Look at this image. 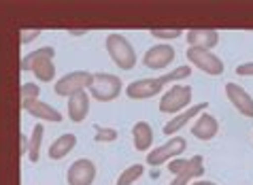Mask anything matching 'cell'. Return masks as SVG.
<instances>
[{
  "label": "cell",
  "mask_w": 253,
  "mask_h": 185,
  "mask_svg": "<svg viewBox=\"0 0 253 185\" xmlns=\"http://www.w3.org/2000/svg\"><path fill=\"white\" fill-rule=\"evenodd\" d=\"M192 88L189 85H170V90L164 92L160 98V111L168 115H177V113L189 109L192 102Z\"/></svg>",
  "instance_id": "5"
},
{
  "label": "cell",
  "mask_w": 253,
  "mask_h": 185,
  "mask_svg": "<svg viewBox=\"0 0 253 185\" xmlns=\"http://www.w3.org/2000/svg\"><path fill=\"white\" fill-rule=\"evenodd\" d=\"M109 58L113 60V64L119 70H132L136 66V51L132 47V43L119 32H111L107 41H104Z\"/></svg>",
  "instance_id": "2"
},
{
  "label": "cell",
  "mask_w": 253,
  "mask_h": 185,
  "mask_svg": "<svg viewBox=\"0 0 253 185\" xmlns=\"http://www.w3.org/2000/svg\"><path fill=\"white\" fill-rule=\"evenodd\" d=\"M92 79H94V73H85V70H75V73H68V75L62 77V79L55 81L53 92H55L58 96L70 98L73 94H77V92L89 90V85H92Z\"/></svg>",
  "instance_id": "6"
},
{
  "label": "cell",
  "mask_w": 253,
  "mask_h": 185,
  "mask_svg": "<svg viewBox=\"0 0 253 185\" xmlns=\"http://www.w3.org/2000/svg\"><path fill=\"white\" fill-rule=\"evenodd\" d=\"M77 147V137L75 134H62L49 145V160H64L66 155Z\"/></svg>",
  "instance_id": "18"
},
{
  "label": "cell",
  "mask_w": 253,
  "mask_h": 185,
  "mask_svg": "<svg viewBox=\"0 0 253 185\" xmlns=\"http://www.w3.org/2000/svg\"><path fill=\"white\" fill-rule=\"evenodd\" d=\"M117 130L113 128H102V126H96V134H94V140L96 143H113L117 140Z\"/></svg>",
  "instance_id": "22"
},
{
  "label": "cell",
  "mask_w": 253,
  "mask_h": 185,
  "mask_svg": "<svg viewBox=\"0 0 253 185\" xmlns=\"http://www.w3.org/2000/svg\"><path fill=\"white\" fill-rule=\"evenodd\" d=\"M185 149H187V143H185L183 137H170L168 143L151 149V151L147 153V164L149 166H162V164H166V162L179 158Z\"/></svg>",
  "instance_id": "7"
},
{
  "label": "cell",
  "mask_w": 253,
  "mask_h": 185,
  "mask_svg": "<svg viewBox=\"0 0 253 185\" xmlns=\"http://www.w3.org/2000/svg\"><path fill=\"white\" fill-rule=\"evenodd\" d=\"M174 47L168 45V43H158V45L149 47L143 55V64L149 70H162L166 66H170L174 62Z\"/></svg>",
  "instance_id": "9"
},
{
  "label": "cell",
  "mask_w": 253,
  "mask_h": 185,
  "mask_svg": "<svg viewBox=\"0 0 253 185\" xmlns=\"http://www.w3.org/2000/svg\"><path fill=\"white\" fill-rule=\"evenodd\" d=\"M236 75L253 77V62H245V64H241V66H236Z\"/></svg>",
  "instance_id": "27"
},
{
  "label": "cell",
  "mask_w": 253,
  "mask_h": 185,
  "mask_svg": "<svg viewBox=\"0 0 253 185\" xmlns=\"http://www.w3.org/2000/svg\"><path fill=\"white\" fill-rule=\"evenodd\" d=\"M41 96V88L37 83H24L22 85V98L24 100H37Z\"/></svg>",
  "instance_id": "25"
},
{
  "label": "cell",
  "mask_w": 253,
  "mask_h": 185,
  "mask_svg": "<svg viewBox=\"0 0 253 185\" xmlns=\"http://www.w3.org/2000/svg\"><path fill=\"white\" fill-rule=\"evenodd\" d=\"M132 140L136 151H149L153 145V130L147 122H136L132 126Z\"/></svg>",
  "instance_id": "19"
},
{
  "label": "cell",
  "mask_w": 253,
  "mask_h": 185,
  "mask_svg": "<svg viewBox=\"0 0 253 185\" xmlns=\"http://www.w3.org/2000/svg\"><path fill=\"white\" fill-rule=\"evenodd\" d=\"M219 43V32L217 30H189L187 32V45L189 47H200V49H213Z\"/></svg>",
  "instance_id": "17"
},
{
  "label": "cell",
  "mask_w": 253,
  "mask_h": 185,
  "mask_svg": "<svg viewBox=\"0 0 253 185\" xmlns=\"http://www.w3.org/2000/svg\"><path fill=\"white\" fill-rule=\"evenodd\" d=\"M226 96L241 115L253 117V98L249 92H245V88H241V85L234 81H230V83H226Z\"/></svg>",
  "instance_id": "11"
},
{
  "label": "cell",
  "mask_w": 253,
  "mask_h": 185,
  "mask_svg": "<svg viewBox=\"0 0 253 185\" xmlns=\"http://www.w3.org/2000/svg\"><path fill=\"white\" fill-rule=\"evenodd\" d=\"M166 79L164 77H151V79H138L132 81L128 88H126V96L130 100H147V98L158 96L160 92H164Z\"/></svg>",
  "instance_id": "8"
},
{
  "label": "cell",
  "mask_w": 253,
  "mask_h": 185,
  "mask_svg": "<svg viewBox=\"0 0 253 185\" xmlns=\"http://www.w3.org/2000/svg\"><path fill=\"white\" fill-rule=\"evenodd\" d=\"M151 37H156L160 41H174V39L181 37V30L179 28H172V30H160V28H153Z\"/></svg>",
  "instance_id": "24"
},
{
  "label": "cell",
  "mask_w": 253,
  "mask_h": 185,
  "mask_svg": "<svg viewBox=\"0 0 253 185\" xmlns=\"http://www.w3.org/2000/svg\"><path fill=\"white\" fill-rule=\"evenodd\" d=\"M19 140H22V153H28V137H19Z\"/></svg>",
  "instance_id": "29"
},
{
  "label": "cell",
  "mask_w": 253,
  "mask_h": 185,
  "mask_svg": "<svg viewBox=\"0 0 253 185\" xmlns=\"http://www.w3.org/2000/svg\"><path fill=\"white\" fill-rule=\"evenodd\" d=\"M217 132H219V122H217L215 115H211V113H200L198 117H196V122L192 126V137L198 139V140H211L217 137Z\"/></svg>",
  "instance_id": "13"
},
{
  "label": "cell",
  "mask_w": 253,
  "mask_h": 185,
  "mask_svg": "<svg viewBox=\"0 0 253 185\" xmlns=\"http://www.w3.org/2000/svg\"><path fill=\"white\" fill-rule=\"evenodd\" d=\"M207 106H209L207 102H200V104H194V106H189V109L177 113V115H174V117L170 119V122H168V124L164 126V134H166V137H172V134H177V132L181 130V128L187 126L194 117H198L200 113H205Z\"/></svg>",
  "instance_id": "14"
},
{
  "label": "cell",
  "mask_w": 253,
  "mask_h": 185,
  "mask_svg": "<svg viewBox=\"0 0 253 185\" xmlns=\"http://www.w3.org/2000/svg\"><path fill=\"white\" fill-rule=\"evenodd\" d=\"M87 115H89V94L85 90L77 92V94L68 98V117L75 124H81V122H85Z\"/></svg>",
  "instance_id": "15"
},
{
  "label": "cell",
  "mask_w": 253,
  "mask_h": 185,
  "mask_svg": "<svg viewBox=\"0 0 253 185\" xmlns=\"http://www.w3.org/2000/svg\"><path fill=\"white\" fill-rule=\"evenodd\" d=\"M192 185H217V183H213V181H207V179H198V181H194Z\"/></svg>",
  "instance_id": "30"
},
{
  "label": "cell",
  "mask_w": 253,
  "mask_h": 185,
  "mask_svg": "<svg viewBox=\"0 0 253 185\" xmlns=\"http://www.w3.org/2000/svg\"><path fill=\"white\" fill-rule=\"evenodd\" d=\"M143 173H145V166L143 164H132V166H128L122 175L117 177V183L115 185H132V183H136L140 177H143Z\"/></svg>",
  "instance_id": "21"
},
{
  "label": "cell",
  "mask_w": 253,
  "mask_h": 185,
  "mask_svg": "<svg viewBox=\"0 0 253 185\" xmlns=\"http://www.w3.org/2000/svg\"><path fill=\"white\" fill-rule=\"evenodd\" d=\"M41 34V30H30V32H24L22 34V43H30L32 39H37Z\"/></svg>",
  "instance_id": "28"
},
{
  "label": "cell",
  "mask_w": 253,
  "mask_h": 185,
  "mask_svg": "<svg viewBox=\"0 0 253 185\" xmlns=\"http://www.w3.org/2000/svg\"><path fill=\"white\" fill-rule=\"evenodd\" d=\"M189 75H192V66H189V64H183V66H179V68L170 70L168 75H164V79H166V83H174V81L185 79Z\"/></svg>",
  "instance_id": "23"
},
{
  "label": "cell",
  "mask_w": 253,
  "mask_h": 185,
  "mask_svg": "<svg viewBox=\"0 0 253 185\" xmlns=\"http://www.w3.org/2000/svg\"><path fill=\"white\" fill-rule=\"evenodd\" d=\"M43 137H45V128L41 124H37L34 126V130H32V134H30V139H28V160L30 162H39Z\"/></svg>",
  "instance_id": "20"
},
{
  "label": "cell",
  "mask_w": 253,
  "mask_h": 185,
  "mask_svg": "<svg viewBox=\"0 0 253 185\" xmlns=\"http://www.w3.org/2000/svg\"><path fill=\"white\" fill-rule=\"evenodd\" d=\"M53 55H55L53 47H39V49H34V51H30L22 60V70H30V73H34V77H37L39 81L51 83L55 79Z\"/></svg>",
  "instance_id": "1"
},
{
  "label": "cell",
  "mask_w": 253,
  "mask_h": 185,
  "mask_svg": "<svg viewBox=\"0 0 253 185\" xmlns=\"http://www.w3.org/2000/svg\"><path fill=\"white\" fill-rule=\"evenodd\" d=\"M96 179V164L87 158H79L66 170V183L68 185H92Z\"/></svg>",
  "instance_id": "10"
},
{
  "label": "cell",
  "mask_w": 253,
  "mask_h": 185,
  "mask_svg": "<svg viewBox=\"0 0 253 185\" xmlns=\"http://www.w3.org/2000/svg\"><path fill=\"white\" fill-rule=\"evenodd\" d=\"M189 166V160H183V158H174V160H170L168 162V170L177 177L179 173H183V170Z\"/></svg>",
  "instance_id": "26"
},
{
  "label": "cell",
  "mask_w": 253,
  "mask_h": 185,
  "mask_svg": "<svg viewBox=\"0 0 253 185\" xmlns=\"http://www.w3.org/2000/svg\"><path fill=\"white\" fill-rule=\"evenodd\" d=\"M185 58L192 66L200 68L205 75H211V77H217V75H223L226 70V64L219 55H215L213 51L209 49H200V47H187L185 51Z\"/></svg>",
  "instance_id": "4"
},
{
  "label": "cell",
  "mask_w": 253,
  "mask_h": 185,
  "mask_svg": "<svg viewBox=\"0 0 253 185\" xmlns=\"http://www.w3.org/2000/svg\"><path fill=\"white\" fill-rule=\"evenodd\" d=\"M22 106H24V111L28 113V115H32V117H37V119H43V122L60 124L62 119H64V117H62V113L55 109V106L43 102L41 98H37V100H24Z\"/></svg>",
  "instance_id": "12"
},
{
  "label": "cell",
  "mask_w": 253,
  "mask_h": 185,
  "mask_svg": "<svg viewBox=\"0 0 253 185\" xmlns=\"http://www.w3.org/2000/svg\"><path fill=\"white\" fill-rule=\"evenodd\" d=\"M198 177H205V158L202 155H194V158H189V166L183 173L174 177L170 185H189V181L198 179Z\"/></svg>",
  "instance_id": "16"
},
{
  "label": "cell",
  "mask_w": 253,
  "mask_h": 185,
  "mask_svg": "<svg viewBox=\"0 0 253 185\" xmlns=\"http://www.w3.org/2000/svg\"><path fill=\"white\" fill-rule=\"evenodd\" d=\"M124 92V83L119 77L109 73H94L92 85H89V94L98 102H111Z\"/></svg>",
  "instance_id": "3"
}]
</instances>
